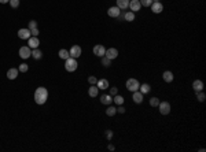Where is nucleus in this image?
<instances>
[{
    "instance_id": "f257e3e1",
    "label": "nucleus",
    "mask_w": 206,
    "mask_h": 152,
    "mask_svg": "<svg viewBox=\"0 0 206 152\" xmlns=\"http://www.w3.org/2000/svg\"><path fill=\"white\" fill-rule=\"evenodd\" d=\"M47 99H48V90H47V88L39 86L35 90V102H36V104H39V106L44 104L47 102Z\"/></svg>"
},
{
    "instance_id": "f03ea898",
    "label": "nucleus",
    "mask_w": 206,
    "mask_h": 152,
    "mask_svg": "<svg viewBox=\"0 0 206 152\" xmlns=\"http://www.w3.org/2000/svg\"><path fill=\"white\" fill-rule=\"evenodd\" d=\"M77 67H78V62H77V59L67 58L66 60H65V69H66V71H69V73L76 71Z\"/></svg>"
},
{
    "instance_id": "7ed1b4c3",
    "label": "nucleus",
    "mask_w": 206,
    "mask_h": 152,
    "mask_svg": "<svg viewBox=\"0 0 206 152\" xmlns=\"http://www.w3.org/2000/svg\"><path fill=\"white\" fill-rule=\"evenodd\" d=\"M126 89L129 92H135V90H139V86H140V82L136 78H129L126 80Z\"/></svg>"
},
{
    "instance_id": "20e7f679",
    "label": "nucleus",
    "mask_w": 206,
    "mask_h": 152,
    "mask_svg": "<svg viewBox=\"0 0 206 152\" xmlns=\"http://www.w3.org/2000/svg\"><path fill=\"white\" fill-rule=\"evenodd\" d=\"M158 110H159V112H161L162 115H168L170 112V104L168 103V102H159Z\"/></svg>"
},
{
    "instance_id": "39448f33",
    "label": "nucleus",
    "mask_w": 206,
    "mask_h": 152,
    "mask_svg": "<svg viewBox=\"0 0 206 152\" xmlns=\"http://www.w3.org/2000/svg\"><path fill=\"white\" fill-rule=\"evenodd\" d=\"M81 52H83V49H81L80 45H73L70 51H69V54H70V58H74V59H78L81 56Z\"/></svg>"
},
{
    "instance_id": "423d86ee",
    "label": "nucleus",
    "mask_w": 206,
    "mask_h": 152,
    "mask_svg": "<svg viewBox=\"0 0 206 152\" xmlns=\"http://www.w3.org/2000/svg\"><path fill=\"white\" fill-rule=\"evenodd\" d=\"M150 7H151V11L154 14H161L164 11V4L161 1H152V4Z\"/></svg>"
},
{
    "instance_id": "0eeeda50",
    "label": "nucleus",
    "mask_w": 206,
    "mask_h": 152,
    "mask_svg": "<svg viewBox=\"0 0 206 152\" xmlns=\"http://www.w3.org/2000/svg\"><path fill=\"white\" fill-rule=\"evenodd\" d=\"M30 55H32V49L28 47V45H25V47H21L19 48V56L22 59H28V58H30Z\"/></svg>"
},
{
    "instance_id": "6e6552de",
    "label": "nucleus",
    "mask_w": 206,
    "mask_h": 152,
    "mask_svg": "<svg viewBox=\"0 0 206 152\" xmlns=\"http://www.w3.org/2000/svg\"><path fill=\"white\" fill-rule=\"evenodd\" d=\"M39 45H40V41H39V39L35 36H30L29 39H28V47L30 49H35V48H39Z\"/></svg>"
},
{
    "instance_id": "1a4fd4ad",
    "label": "nucleus",
    "mask_w": 206,
    "mask_h": 152,
    "mask_svg": "<svg viewBox=\"0 0 206 152\" xmlns=\"http://www.w3.org/2000/svg\"><path fill=\"white\" fill-rule=\"evenodd\" d=\"M104 54H106L104 45L98 44V45H95L94 47V55H96V56H99V58H102V56H104Z\"/></svg>"
},
{
    "instance_id": "9d476101",
    "label": "nucleus",
    "mask_w": 206,
    "mask_h": 152,
    "mask_svg": "<svg viewBox=\"0 0 206 152\" xmlns=\"http://www.w3.org/2000/svg\"><path fill=\"white\" fill-rule=\"evenodd\" d=\"M120 14H121V10L118 8L117 6H113V7H110V8L107 10V15L111 17V18H118Z\"/></svg>"
},
{
    "instance_id": "9b49d317",
    "label": "nucleus",
    "mask_w": 206,
    "mask_h": 152,
    "mask_svg": "<svg viewBox=\"0 0 206 152\" xmlns=\"http://www.w3.org/2000/svg\"><path fill=\"white\" fill-rule=\"evenodd\" d=\"M143 96L144 95L142 93L140 90H135V92H132V99H133V102L136 104L143 103Z\"/></svg>"
},
{
    "instance_id": "f8f14e48",
    "label": "nucleus",
    "mask_w": 206,
    "mask_h": 152,
    "mask_svg": "<svg viewBox=\"0 0 206 152\" xmlns=\"http://www.w3.org/2000/svg\"><path fill=\"white\" fill-rule=\"evenodd\" d=\"M104 56H106V58H109L110 60L116 59L117 56H118V49H117V48H109V49H106V54H104Z\"/></svg>"
},
{
    "instance_id": "ddd939ff",
    "label": "nucleus",
    "mask_w": 206,
    "mask_h": 152,
    "mask_svg": "<svg viewBox=\"0 0 206 152\" xmlns=\"http://www.w3.org/2000/svg\"><path fill=\"white\" fill-rule=\"evenodd\" d=\"M128 7H129V10L132 13H136V11H139V10L142 8V4H140L139 0H131Z\"/></svg>"
},
{
    "instance_id": "4468645a",
    "label": "nucleus",
    "mask_w": 206,
    "mask_h": 152,
    "mask_svg": "<svg viewBox=\"0 0 206 152\" xmlns=\"http://www.w3.org/2000/svg\"><path fill=\"white\" fill-rule=\"evenodd\" d=\"M30 30L29 29H19L18 30V37L21 40H28L29 37H30Z\"/></svg>"
},
{
    "instance_id": "2eb2a0df",
    "label": "nucleus",
    "mask_w": 206,
    "mask_h": 152,
    "mask_svg": "<svg viewBox=\"0 0 206 152\" xmlns=\"http://www.w3.org/2000/svg\"><path fill=\"white\" fill-rule=\"evenodd\" d=\"M96 86H98L99 89H109V86H110V84H109V81L106 80V78H100V80H98V82H96Z\"/></svg>"
},
{
    "instance_id": "dca6fc26",
    "label": "nucleus",
    "mask_w": 206,
    "mask_h": 152,
    "mask_svg": "<svg viewBox=\"0 0 206 152\" xmlns=\"http://www.w3.org/2000/svg\"><path fill=\"white\" fill-rule=\"evenodd\" d=\"M100 103L104 104V106H110V104L113 103V96L111 95H102L100 96Z\"/></svg>"
},
{
    "instance_id": "f3484780",
    "label": "nucleus",
    "mask_w": 206,
    "mask_h": 152,
    "mask_svg": "<svg viewBox=\"0 0 206 152\" xmlns=\"http://www.w3.org/2000/svg\"><path fill=\"white\" fill-rule=\"evenodd\" d=\"M162 78H164V81L165 82H168V84H170L172 81H173V73L169 71V70H166V71H164V74H162Z\"/></svg>"
},
{
    "instance_id": "a211bd4d",
    "label": "nucleus",
    "mask_w": 206,
    "mask_h": 152,
    "mask_svg": "<svg viewBox=\"0 0 206 152\" xmlns=\"http://www.w3.org/2000/svg\"><path fill=\"white\" fill-rule=\"evenodd\" d=\"M18 69H14V67H11L8 71H7V78L8 80H15L17 77H18Z\"/></svg>"
},
{
    "instance_id": "6ab92c4d",
    "label": "nucleus",
    "mask_w": 206,
    "mask_h": 152,
    "mask_svg": "<svg viewBox=\"0 0 206 152\" xmlns=\"http://www.w3.org/2000/svg\"><path fill=\"white\" fill-rule=\"evenodd\" d=\"M88 95H90L91 97H96L99 95V88L96 85H91L88 88Z\"/></svg>"
},
{
    "instance_id": "aec40b11",
    "label": "nucleus",
    "mask_w": 206,
    "mask_h": 152,
    "mask_svg": "<svg viewBox=\"0 0 206 152\" xmlns=\"http://www.w3.org/2000/svg\"><path fill=\"white\" fill-rule=\"evenodd\" d=\"M193 89L195 90V92H199V90L203 89V82H202L201 80H195L193 82Z\"/></svg>"
},
{
    "instance_id": "412c9836",
    "label": "nucleus",
    "mask_w": 206,
    "mask_h": 152,
    "mask_svg": "<svg viewBox=\"0 0 206 152\" xmlns=\"http://www.w3.org/2000/svg\"><path fill=\"white\" fill-rule=\"evenodd\" d=\"M129 1L131 0H117V7L120 10H125V8H128Z\"/></svg>"
},
{
    "instance_id": "4be33fe9",
    "label": "nucleus",
    "mask_w": 206,
    "mask_h": 152,
    "mask_svg": "<svg viewBox=\"0 0 206 152\" xmlns=\"http://www.w3.org/2000/svg\"><path fill=\"white\" fill-rule=\"evenodd\" d=\"M122 18L125 19L126 22H133L135 21V13H132V11H126V13H124V17Z\"/></svg>"
},
{
    "instance_id": "5701e85b",
    "label": "nucleus",
    "mask_w": 206,
    "mask_h": 152,
    "mask_svg": "<svg viewBox=\"0 0 206 152\" xmlns=\"http://www.w3.org/2000/svg\"><path fill=\"white\" fill-rule=\"evenodd\" d=\"M30 56H33V59H36V60H40V59L43 58V52H41L39 48H35L33 51H32Z\"/></svg>"
},
{
    "instance_id": "b1692460",
    "label": "nucleus",
    "mask_w": 206,
    "mask_h": 152,
    "mask_svg": "<svg viewBox=\"0 0 206 152\" xmlns=\"http://www.w3.org/2000/svg\"><path fill=\"white\" fill-rule=\"evenodd\" d=\"M139 90L142 92L143 95H147L150 93V90H151V86L148 85V84H142V85L139 86Z\"/></svg>"
},
{
    "instance_id": "393cba45",
    "label": "nucleus",
    "mask_w": 206,
    "mask_h": 152,
    "mask_svg": "<svg viewBox=\"0 0 206 152\" xmlns=\"http://www.w3.org/2000/svg\"><path fill=\"white\" fill-rule=\"evenodd\" d=\"M124 100H125V99L122 97L121 95H118V93H117L116 96H113V102H114L117 106H121V104H124Z\"/></svg>"
},
{
    "instance_id": "a878e982",
    "label": "nucleus",
    "mask_w": 206,
    "mask_h": 152,
    "mask_svg": "<svg viewBox=\"0 0 206 152\" xmlns=\"http://www.w3.org/2000/svg\"><path fill=\"white\" fill-rule=\"evenodd\" d=\"M58 55H59V58L63 59V60H66L67 58H70V54H69V51H67V49H59Z\"/></svg>"
},
{
    "instance_id": "bb28decb",
    "label": "nucleus",
    "mask_w": 206,
    "mask_h": 152,
    "mask_svg": "<svg viewBox=\"0 0 206 152\" xmlns=\"http://www.w3.org/2000/svg\"><path fill=\"white\" fill-rule=\"evenodd\" d=\"M195 97H197V100L199 102V103H203L206 99V95L202 92V90H199V92H195Z\"/></svg>"
},
{
    "instance_id": "cd10ccee",
    "label": "nucleus",
    "mask_w": 206,
    "mask_h": 152,
    "mask_svg": "<svg viewBox=\"0 0 206 152\" xmlns=\"http://www.w3.org/2000/svg\"><path fill=\"white\" fill-rule=\"evenodd\" d=\"M117 114V108L116 107H113L111 104L107 107V110H106V115L107 116H114Z\"/></svg>"
},
{
    "instance_id": "c85d7f7f",
    "label": "nucleus",
    "mask_w": 206,
    "mask_h": 152,
    "mask_svg": "<svg viewBox=\"0 0 206 152\" xmlns=\"http://www.w3.org/2000/svg\"><path fill=\"white\" fill-rule=\"evenodd\" d=\"M102 66L110 67L111 66V60H110L109 58H106V56H102Z\"/></svg>"
},
{
    "instance_id": "c756f323",
    "label": "nucleus",
    "mask_w": 206,
    "mask_h": 152,
    "mask_svg": "<svg viewBox=\"0 0 206 152\" xmlns=\"http://www.w3.org/2000/svg\"><path fill=\"white\" fill-rule=\"evenodd\" d=\"M158 104H159V99L158 97L150 99V106H151V107H158Z\"/></svg>"
},
{
    "instance_id": "7c9ffc66",
    "label": "nucleus",
    "mask_w": 206,
    "mask_h": 152,
    "mask_svg": "<svg viewBox=\"0 0 206 152\" xmlns=\"http://www.w3.org/2000/svg\"><path fill=\"white\" fill-rule=\"evenodd\" d=\"M28 70H29V66H28L26 63H21V64H19L18 71H21V73H26Z\"/></svg>"
},
{
    "instance_id": "2f4dec72",
    "label": "nucleus",
    "mask_w": 206,
    "mask_h": 152,
    "mask_svg": "<svg viewBox=\"0 0 206 152\" xmlns=\"http://www.w3.org/2000/svg\"><path fill=\"white\" fill-rule=\"evenodd\" d=\"M139 1L143 7H150V6L152 4V0H139Z\"/></svg>"
},
{
    "instance_id": "473e14b6",
    "label": "nucleus",
    "mask_w": 206,
    "mask_h": 152,
    "mask_svg": "<svg viewBox=\"0 0 206 152\" xmlns=\"http://www.w3.org/2000/svg\"><path fill=\"white\" fill-rule=\"evenodd\" d=\"M8 4L11 6L13 8H18V6H19V0H10Z\"/></svg>"
},
{
    "instance_id": "72a5a7b5",
    "label": "nucleus",
    "mask_w": 206,
    "mask_h": 152,
    "mask_svg": "<svg viewBox=\"0 0 206 152\" xmlns=\"http://www.w3.org/2000/svg\"><path fill=\"white\" fill-rule=\"evenodd\" d=\"M88 82H90V85H96V82H98V78L94 76L88 77Z\"/></svg>"
},
{
    "instance_id": "f704fd0d",
    "label": "nucleus",
    "mask_w": 206,
    "mask_h": 152,
    "mask_svg": "<svg viewBox=\"0 0 206 152\" xmlns=\"http://www.w3.org/2000/svg\"><path fill=\"white\" fill-rule=\"evenodd\" d=\"M104 137L107 140H111L113 139V130H106V133H104Z\"/></svg>"
},
{
    "instance_id": "c9c22d12",
    "label": "nucleus",
    "mask_w": 206,
    "mask_h": 152,
    "mask_svg": "<svg viewBox=\"0 0 206 152\" xmlns=\"http://www.w3.org/2000/svg\"><path fill=\"white\" fill-rule=\"evenodd\" d=\"M35 27H37V22H36V21H30V22H29V26H28V29H29V30H32V29H35Z\"/></svg>"
},
{
    "instance_id": "e433bc0d",
    "label": "nucleus",
    "mask_w": 206,
    "mask_h": 152,
    "mask_svg": "<svg viewBox=\"0 0 206 152\" xmlns=\"http://www.w3.org/2000/svg\"><path fill=\"white\" fill-rule=\"evenodd\" d=\"M117 112H118V114H124V112H125V107H124V104H121V106H118V107H117Z\"/></svg>"
},
{
    "instance_id": "4c0bfd02",
    "label": "nucleus",
    "mask_w": 206,
    "mask_h": 152,
    "mask_svg": "<svg viewBox=\"0 0 206 152\" xmlns=\"http://www.w3.org/2000/svg\"><path fill=\"white\" fill-rule=\"evenodd\" d=\"M117 93H118V88H117V86H113L111 89H110V95H111V96H116Z\"/></svg>"
},
{
    "instance_id": "58836bf2",
    "label": "nucleus",
    "mask_w": 206,
    "mask_h": 152,
    "mask_svg": "<svg viewBox=\"0 0 206 152\" xmlns=\"http://www.w3.org/2000/svg\"><path fill=\"white\" fill-rule=\"evenodd\" d=\"M39 33H40V32H39L37 27H35V29H32V30H30V34H32V36H35V37L39 36Z\"/></svg>"
},
{
    "instance_id": "ea45409f",
    "label": "nucleus",
    "mask_w": 206,
    "mask_h": 152,
    "mask_svg": "<svg viewBox=\"0 0 206 152\" xmlns=\"http://www.w3.org/2000/svg\"><path fill=\"white\" fill-rule=\"evenodd\" d=\"M107 149H109V151H114V145H113V144H109Z\"/></svg>"
},
{
    "instance_id": "a19ab883",
    "label": "nucleus",
    "mask_w": 206,
    "mask_h": 152,
    "mask_svg": "<svg viewBox=\"0 0 206 152\" xmlns=\"http://www.w3.org/2000/svg\"><path fill=\"white\" fill-rule=\"evenodd\" d=\"M10 0H0V3H1V4H6V3H8Z\"/></svg>"
},
{
    "instance_id": "79ce46f5",
    "label": "nucleus",
    "mask_w": 206,
    "mask_h": 152,
    "mask_svg": "<svg viewBox=\"0 0 206 152\" xmlns=\"http://www.w3.org/2000/svg\"><path fill=\"white\" fill-rule=\"evenodd\" d=\"M152 1H159V0H152Z\"/></svg>"
}]
</instances>
